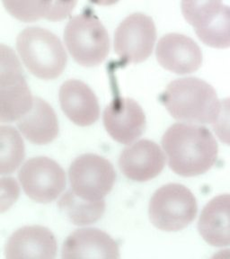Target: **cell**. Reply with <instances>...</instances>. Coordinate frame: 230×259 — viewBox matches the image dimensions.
I'll list each match as a JSON object with an SVG mask.
<instances>
[{
    "label": "cell",
    "mask_w": 230,
    "mask_h": 259,
    "mask_svg": "<svg viewBox=\"0 0 230 259\" xmlns=\"http://www.w3.org/2000/svg\"><path fill=\"white\" fill-rule=\"evenodd\" d=\"M162 146L170 168L186 178L206 173L218 158L216 139L203 126L175 123L164 134Z\"/></svg>",
    "instance_id": "cell-1"
},
{
    "label": "cell",
    "mask_w": 230,
    "mask_h": 259,
    "mask_svg": "<svg viewBox=\"0 0 230 259\" xmlns=\"http://www.w3.org/2000/svg\"><path fill=\"white\" fill-rule=\"evenodd\" d=\"M160 101L175 120L192 123H213L220 110L216 90L198 77L170 82Z\"/></svg>",
    "instance_id": "cell-2"
},
{
    "label": "cell",
    "mask_w": 230,
    "mask_h": 259,
    "mask_svg": "<svg viewBox=\"0 0 230 259\" xmlns=\"http://www.w3.org/2000/svg\"><path fill=\"white\" fill-rule=\"evenodd\" d=\"M16 49L29 71L41 79H55L66 68L68 57L64 47L47 29H24L17 37Z\"/></svg>",
    "instance_id": "cell-3"
},
{
    "label": "cell",
    "mask_w": 230,
    "mask_h": 259,
    "mask_svg": "<svg viewBox=\"0 0 230 259\" xmlns=\"http://www.w3.org/2000/svg\"><path fill=\"white\" fill-rule=\"evenodd\" d=\"M64 40L73 59L84 67L98 66L109 54V34L101 21L90 11L69 20L65 28Z\"/></svg>",
    "instance_id": "cell-4"
},
{
    "label": "cell",
    "mask_w": 230,
    "mask_h": 259,
    "mask_svg": "<svg viewBox=\"0 0 230 259\" xmlns=\"http://www.w3.org/2000/svg\"><path fill=\"white\" fill-rule=\"evenodd\" d=\"M198 205L194 194L180 184H168L155 192L150 200L151 223L165 231H181L193 223Z\"/></svg>",
    "instance_id": "cell-5"
},
{
    "label": "cell",
    "mask_w": 230,
    "mask_h": 259,
    "mask_svg": "<svg viewBox=\"0 0 230 259\" xmlns=\"http://www.w3.org/2000/svg\"><path fill=\"white\" fill-rule=\"evenodd\" d=\"M0 120L2 122L19 120L33 105L24 71L12 50L1 45Z\"/></svg>",
    "instance_id": "cell-6"
},
{
    "label": "cell",
    "mask_w": 230,
    "mask_h": 259,
    "mask_svg": "<svg viewBox=\"0 0 230 259\" xmlns=\"http://www.w3.org/2000/svg\"><path fill=\"white\" fill-rule=\"evenodd\" d=\"M72 190L81 198L97 201L105 198L116 179L111 162L96 154H84L76 158L69 170Z\"/></svg>",
    "instance_id": "cell-7"
},
{
    "label": "cell",
    "mask_w": 230,
    "mask_h": 259,
    "mask_svg": "<svg viewBox=\"0 0 230 259\" xmlns=\"http://www.w3.org/2000/svg\"><path fill=\"white\" fill-rule=\"evenodd\" d=\"M157 30L153 19L142 13L127 16L116 29L114 51L125 62L140 63L153 52Z\"/></svg>",
    "instance_id": "cell-8"
},
{
    "label": "cell",
    "mask_w": 230,
    "mask_h": 259,
    "mask_svg": "<svg viewBox=\"0 0 230 259\" xmlns=\"http://www.w3.org/2000/svg\"><path fill=\"white\" fill-rule=\"evenodd\" d=\"M18 178L27 196L41 203L54 201L66 186L64 170L46 157L28 159L19 171Z\"/></svg>",
    "instance_id": "cell-9"
},
{
    "label": "cell",
    "mask_w": 230,
    "mask_h": 259,
    "mask_svg": "<svg viewBox=\"0 0 230 259\" xmlns=\"http://www.w3.org/2000/svg\"><path fill=\"white\" fill-rule=\"evenodd\" d=\"M103 120L110 136L121 144L132 143L145 131V113L131 98H115L106 106Z\"/></svg>",
    "instance_id": "cell-10"
},
{
    "label": "cell",
    "mask_w": 230,
    "mask_h": 259,
    "mask_svg": "<svg viewBox=\"0 0 230 259\" xmlns=\"http://www.w3.org/2000/svg\"><path fill=\"white\" fill-rule=\"evenodd\" d=\"M156 56L164 69L179 75L195 72L202 64L199 45L190 37L175 32L158 40Z\"/></svg>",
    "instance_id": "cell-11"
},
{
    "label": "cell",
    "mask_w": 230,
    "mask_h": 259,
    "mask_svg": "<svg viewBox=\"0 0 230 259\" xmlns=\"http://www.w3.org/2000/svg\"><path fill=\"white\" fill-rule=\"evenodd\" d=\"M166 164L160 147L150 140H142L127 147L121 152L119 166L126 178L146 182L157 178Z\"/></svg>",
    "instance_id": "cell-12"
},
{
    "label": "cell",
    "mask_w": 230,
    "mask_h": 259,
    "mask_svg": "<svg viewBox=\"0 0 230 259\" xmlns=\"http://www.w3.org/2000/svg\"><path fill=\"white\" fill-rule=\"evenodd\" d=\"M57 241L53 232L42 226H24L8 239L5 255L8 259L55 258Z\"/></svg>",
    "instance_id": "cell-13"
},
{
    "label": "cell",
    "mask_w": 230,
    "mask_h": 259,
    "mask_svg": "<svg viewBox=\"0 0 230 259\" xmlns=\"http://www.w3.org/2000/svg\"><path fill=\"white\" fill-rule=\"evenodd\" d=\"M59 98L61 109L75 124L85 127L99 119L100 107L97 96L84 82L66 81L61 87Z\"/></svg>",
    "instance_id": "cell-14"
},
{
    "label": "cell",
    "mask_w": 230,
    "mask_h": 259,
    "mask_svg": "<svg viewBox=\"0 0 230 259\" xmlns=\"http://www.w3.org/2000/svg\"><path fill=\"white\" fill-rule=\"evenodd\" d=\"M63 258H119L117 243L101 230L88 228L74 231L65 240Z\"/></svg>",
    "instance_id": "cell-15"
},
{
    "label": "cell",
    "mask_w": 230,
    "mask_h": 259,
    "mask_svg": "<svg viewBox=\"0 0 230 259\" xmlns=\"http://www.w3.org/2000/svg\"><path fill=\"white\" fill-rule=\"evenodd\" d=\"M198 231L211 246H230L229 194L218 195L207 203L199 219Z\"/></svg>",
    "instance_id": "cell-16"
},
{
    "label": "cell",
    "mask_w": 230,
    "mask_h": 259,
    "mask_svg": "<svg viewBox=\"0 0 230 259\" xmlns=\"http://www.w3.org/2000/svg\"><path fill=\"white\" fill-rule=\"evenodd\" d=\"M17 127L29 142L38 145L53 142L60 132L54 110L40 97H33L32 108L18 120Z\"/></svg>",
    "instance_id": "cell-17"
},
{
    "label": "cell",
    "mask_w": 230,
    "mask_h": 259,
    "mask_svg": "<svg viewBox=\"0 0 230 259\" xmlns=\"http://www.w3.org/2000/svg\"><path fill=\"white\" fill-rule=\"evenodd\" d=\"M58 206L65 216L75 225H89L97 222L105 213L104 199L91 201L81 198L70 189L58 202Z\"/></svg>",
    "instance_id": "cell-18"
},
{
    "label": "cell",
    "mask_w": 230,
    "mask_h": 259,
    "mask_svg": "<svg viewBox=\"0 0 230 259\" xmlns=\"http://www.w3.org/2000/svg\"><path fill=\"white\" fill-rule=\"evenodd\" d=\"M0 173L1 175L11 174L24 160V142L20 134L12 126L0 127Z\"/></svg>",
    "instance_id": "cell-19"
},
{
    "label": "cell",
    "mask_w": 230,
    "mask_h": 259,
    "mask_svg": "<svg viewBox=\"0 0 230 259\" xmlns=\"http://www.w3.org/2000/svg\"><path fill=\"white\" fill-rule=\"evenodd\" d=\"M199 39L211 48L230 47V7L223 5L217 17L202 28L195 30Z\"/></svg>",
    "instance_id": "cell-20"
},
{
    "label": "cell",
    "mask_w": 230,
    "mask_h": 259,
    "mask_svg": "<svg viewBox=\"0 0 230 259\" xmlns=\"http://www.w3.org/2000/svg\"><path fill=\"white\" fill-rule=\"evenodd\" d=\"M222 7V0H182L183 17L195 30L214 20Z\"/></svg>",
    "instance_id": "cell-21"
},
{
    "label": "cell",
    "mask_w": 230,
    "mask_h": 259,
    "mask_svg": "<svg viewBox=\"0 0 230 259\" xmlns=\"http://www.w3.org/2000/svg\"><path fill=\"white\" fill-rule=\"evenodd\" d=\"M11 16L24 23H32L44 17V0H2Z\"/></svg>",
    "instance_id": "cell-22"
},
{
    "label": "cell",
    "mask_w": 230,
    "mask_h": 259,
    "mask_svg": "<svg viewBox=\"0 0 230 259\" xmlns=\"http://www.w3.org/2000/svg\"><path fill=\"white\" fill-rule=\"evenodd\" d=\"M211 126L218 140L230 146V97L220 101L219 113Z\"/></svg>",
    "instance_id": "cell-23"
},
{
    "label": "cell",
    "mask_w": 230,
    "mask_h": 259,
    "mask_svg": "<svg viewBox=\"0 0 230 259\" xmlns=\"http://www.w3.org/2000/svg\"><path fill=\"white\" fill-rule=\"evenodd\" d=\"M77 0H44V17L57 22L67 18L77 5Z\"/></svg>",
    "instance_id": "cell-24"
},
{
    "label": "cell",
    "mask_w": 230,
    "mask_h": 259,
    "mask_svg": "<svg viewBox=\"0 0 230 259\" xmlns=\"http://www.w3.org/2000/svg\"><path fill=\"white\" fill-rule=\"evenodd\" d=\"M1 180H2L1 181L2 187H5L8 190L7 194H8V197L2 202L1 211L4 212L5 210H7L12 205L13 202H16V199L18 197V194H19V189H18L17 183L15 181L14 178H3Z\"/></svg>",
    "instance_id": "cell-25"
},
{
    "label": "cell",
    "mask_w": 230,
    "mask_h": 259,
    "mask_svg": "<svg viewBox=\"0 0 230 259\" xmlns=\"http://www.w3.org/2000/svg\"><path fill=\"white\" fill-rule=\"evenodd\" d=\"M89 1L99 6H112L118 3L120 0H89Z\"/></svg>",
    "instance_id": "cell-26"
}]
</instances>
